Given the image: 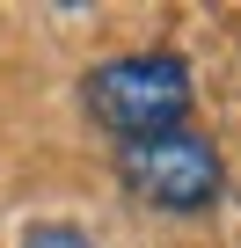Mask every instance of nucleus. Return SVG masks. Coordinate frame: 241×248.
I'll return each mask as SVG.
<instances>
[{
    "label": "nucleus",
    "mask_w": 241,
    "mask_h": 248,
    "mask_svg": "<svg viewBox=\"0 0 241 248\" xmlns=\"http://www.w3.org/2000/svg\"><path fill=\"white\" fill-rule=\"evenodd\" d=\"M80 102L117 146H139V139L183 132V117L197 102V80H190V59H176V51H125V59L88 66Z\"/></svg>",
    "instance_id": "nucleus-1"
},
{
    "label": "nucleus",
    "mask_w": 241,
    "mask_h": 248,
    "mask_svg": "<svg viewBox=\"0 0 241 248\" xmlns=\"http://www.w3.org/2000/svg\"><path fill=\"white\" fill-rule=\"evenodd\" d=\"M117 161H125V183H132V197H146L154 212H176V219L205 212V204L219 197V183H226V168H219V146H212L205 132H161V139H139V146H125Z\"/></svg>",
    "instance_id": "nucleus-2"
},
{
    "label": "nucleus",
    "mask_w": 241,
    "mask_h": 248,
    "mask_svg": "<svg viewBox=\"0 0 241 248\" xmlns=\"http://www.w3.org/2000/svg\"><path fill=\"white\" fill-rule=\"evenodd\" d=\"M22 248H95L80 226H66V219H44V226H30L22 233Z\"/></svg>",
    "instance_id": "nucleus-3"
}]
</instances>
